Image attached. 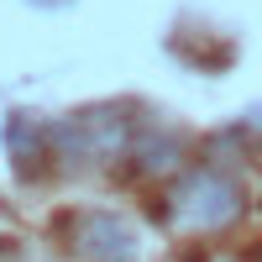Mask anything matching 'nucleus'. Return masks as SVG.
Listing matches in <instances>:
<instances>
[{
    "label": "nucleus",
    "instance_id": "2",
    "mask_svg": "<svg viewBox=\"0 0 262 262\" xmlns=\"http://www.w3.org/2000/svg\"><path fill=\"white\" fill-rule=\"evenodd\" d=\"M236 210H242V189H236L226 173H210V168L189 173V184H184V194H179V215H184L189 226H200V231L226 226Z\"/></svg>",
    "mask_w": 262,
    "mask_h": 262
},
{
    "label": "nucleus",
    "instance_id": "1",
    "mask_svg": "<svg viewBox=\"0 0 262 262\" xmlns=\"http://www.w3.org/2000/svg\"><path fill=\"white\" fill-rule=\"evenodd\" d=\"M69 252L79 262H137V231L111 210H84L69 221Z\"/></svg>",
    "mask_w": 262,
    "mask_h": 262
}]
</instances>
